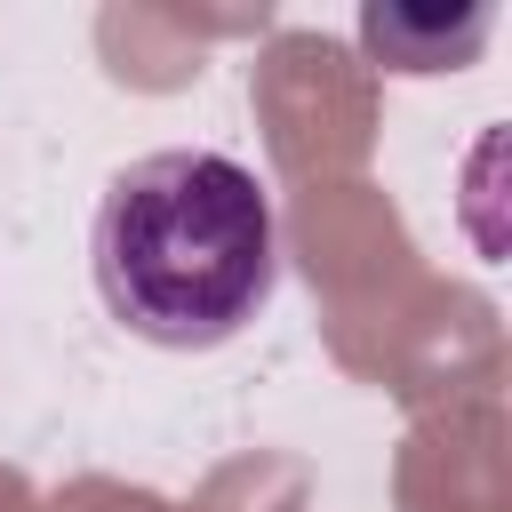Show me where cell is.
Wrapping results in <instances>:
<instances>
[{
	"label": "cell",
	"mask_w": 512,
	"mask_h": 512,
	"mask_svg": "<svg viewBox=\"0 0 512 512\" xmlns=\"http://www.w3.org/2000/svg\"><path fill=\"white\" fill-rule=\"evenodd\" d=\"M88 264L128 336L168 352L232 344L280 280L272 200L232 152H144L104 184Z\"/></svg>",
	"instance_id": "1"
}]
</instances>
